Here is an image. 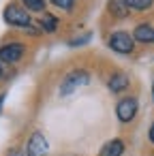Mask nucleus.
Masks as SVG:
<instances>
[{"label": "nucleus", "instance_id": "f257e3e1", "mask_svg": "<svg viewBox=\"0 0 154 156\" xmlns=\"http://www.w3.org/2000/svg\"><path fill=\"white\" fill-rule=\"evenodd\" d=\"M88 81H90V75H88L86 71H73V73H69V75L64 77V81H62V86H60V94L66 96V94L75 92L77 88L86 86Z\"/></svg>", "mask_w": 154, "mask_h": 156}, {"label": "nucleus", "instance_id": "f03ea898", "mask_svg": "<svg viewBox=\"0 0 154 156\" xmlns=\"http://www.w3.org/2000/svg\"><path fill=\"white\" fill-rule=\"evenodd\" d=\"M5 22L11 24V26H30V17H28V11L15 7V5H9L5 9Z\"/></svg>", "mask_w": 154, "mask_h": 156}, {"label": "nucleus", "instance_id": "7ed1b4c3", "mask_svg": "<svg viewBox=\"0 0 154 156\" xmlns=\"http://www.w3.org/2000/svg\"><path fill=\"white\" fill-rule=\"evenodd\" d=\"M109 47L113 49V51H118V54H131L133 51V37L131 34H126V32H116V34H111V39H109Z\"/></svg>", "mask_w": 154, "mask_h": 156}, {"label": "nucleus", "instance_id": "20e7f679", "mask_svg": "<svg viewBox=\"0 0 154 156\" xmlns=\"http://www.w3.org/2000/svg\"><path fill=\"white\" fill-rule=\"evenodd\" d=\"M118 118L122 120V122H131L133 118H135V113H137V101L133 98V96H128V98H122L120 103H118Z\"/></svg>", "mask_w": 154, "mask_h": 156}, {"label": "nucleus", "instance_id": "39448f33", "mask_svg": "<svg viewBox=\"0 0 154 156\" xmlns=\"http://www.w3.org/2000/svg\"><path fill=\"white\" fill-rule=\"evenodd\" d=\"M24 54V47L20 43H9L5 47H0V62H7V64H13L22 58Z\"/></svg>", "mask_w": 154, "mask_h": 156}, {"label": "nucleus", "instance_id": "423d86ee", "mask_svg": "<svg viewBox=\"0 0 154 156\" xmlns=\"http://www.w3.org/2000/svg\"><path fill=\"white\" fill-rule=\"evenodd\" d=\"M47 154V141L41 133H34L28 139V156H45Z\"/></svg>", "mask_w": 154, "mask_h": 156}, {"label": "nucleus", "instance_id": "0eeeda50", "mask_svg": "<svg viewBox=\"0 0 154 156\" xmlns=\"http://www.w3.org/2000/svg\"><path fill=\"white\" fill-rule=\"evenodd\" d=\"M135 39L139 43H154V28L150 24H139L135 28Z\"/></svg>", "mask_w": 154, "mask_h": 156}, {"label": "nucleus", "instance_id": "6e6552de", "mask_svg": "<svg viewBox=\"0 0 154 156\" xmlns=\"http://www.w3.org/2000/svg\"><path fill=\"white\" fill-rule=\"evenodd\" d=\"M122 152H124V143L120 139H113L105 143V147L101 150V156H122Z\"/></svg>", "mask_w": 154, "mask_h": 156}, {"label": "nucleus", "instance_id": "1a4fd4ad", "mask_svg": "<svg viewBox=\"0 0 154 156\" xmlns=\"http://www.w3.org/2000/svg\"><path fill=\"white\" fill-rule=\"evenodd\" d=\"M126 88H128V77L126 75H122V73L111 75V79H109V90L111 92H122Z\"/></svg>", "mask_w": 154, "mask_h": 156}, {"label": "nucleus", "instance_id": "9d476101", "mask_svg": "<svg viewBox=\"0 0 154 156\" xmlns=\"http://www.w3.org/2000/svg\"><path fill=\"white\" fill-rule=\"evenodd\" d=\"M109 11H111L113 17H126L128 15L126 0H111V2H109Z\"/></svg>", "mask_w": 154, "mask_h": 156}, {"label": "nucleus", "instance_id": "9b49d317", "mask_svg": "<svg viewBox=\"0 0 154 156\" xmlns=\"http://www.w3.org/2000/svg\"><path fill=\"white\" fill-rule=\"evenodd\" d=\"M41 28H43L45 32H54V30L58 28V20H56L54 15H45L43 22H41Z\"/></svg>", "mask_w": 154, "mask_h": 156}, {"label": "nucleus", "instance_id": "f8f14e48", "mask_svg": "<svg viewBox=\"0 0 154 156\" xmlns=\"http://www.w3.org/2000/svg\"><path fill=\"white\" fill-rule=\"evenodd\" d=\"M154 0H126L128 9H135V11H145Z\"/></svg>", "mask_w": 154, "mask_h": 156}, {"label": "nucleus", "instance_id": "ddd939ff", "mask_svg": "<svg viewBox=\"0 0 154 156\" xmlns=\"http://www.w3.org/2000/svg\"><path fill=\"white\" fill-rule=\"evenodd\" d=\"M24 5H26L30 11H43V9H45V2H43V0H24Z\"/></svg>", "mask_w": 154, "mask_h": 156}, {"label": "nucleus", "instance_id": "4468645a", "mask_svg": "<svg viewBox=\"0 0 154 156\" xmlns=\"http://www.w3.org/2000/svg\"><path fill=\"white\" fill-rule=\"evenodd\" d=\"M90 37H92V34H90V32H86V34H81V37H75V39H71V41H69V45H71V47H79V45L88 43V41H90Z\"/></svg>", "mask_w": 154, "mask_h": 156}, {"label": "nucleus", "instance_id": "2eb2a0df", "mask_svg": "<svg viewBox=\"0 0 154 156\" xmlns=\"http://www.w3.org/2000/svg\"><path fill=\"white\" fill-rule=\"evenodd\" d=\"M73 2H75V0H52V5H56V7H60V9H71Z\"/></svg>", "mask_w": 154, "mask_h": 156}, {"label": "nucleus", "instance_id": "dca6fc26", "mask_svg": "<svg viewBox=\"0 0 154 156\" xmlns=\"http://www.w3.org/2000/svg\"><path fill=\"white\" fill-rule=\"evenodd\" d=\"M9 156H26V154H24V152H20V150H11V152H9Z\"/></svg>", "mask_w": 154, "mask_h": 156}, {"label": "nucleus", "instance_id": "f3484780", "mask_svg": "<svg viewBox=\"0 0 154 156\" xmlns=\"http://www.w3.org/2000/svg\"><path fill=\"white\" fill-rule=\"evenodd\" d=\"M150 141H152V143H154V124H152V126H150Z\"/></svg>", "mask_w": 154, "mask_h": 156}, {"label": "nucleus", "instance_id": "a211bd4d", "mask_svg": "<svg viewBox=\"0 0 154 156\" xmlns=\"http://www.w3.org/2000/svg\"><path fill=\"white\" fill-rule=\"evenodd\" d=\"M2 105H5V94L0 96V109H2Z\"/></svg>", "mask_w": 154, "mask_h": 156}, {"label": "nucleus", "instance_id": "6ab92c4d", "mask_svg": "<svg viewBox=\"0 0 154 156\" xmlns=\"http://www.w3.org/2000/svg\"><path fill=\"white\" fill-rule=\"evenodd\" d=\"M152 94H154V86H152Z\"/></svg>", "mask_w": 154, "mask_h": 156}]
</instances>
